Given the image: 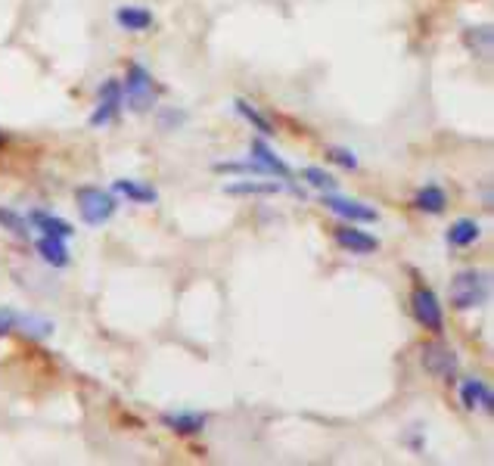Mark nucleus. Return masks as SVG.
I'll list each match as a JSON object with an SVG mask.
<instances>
[{"instance_id": "obj_14", "label": "nucleus", "mask_w": 494, "mask_h": 466, "mask_svg": "<svg viewBox=\"0 0 494 466\" xmlns=\"http://www.w3.org/2000/svg\"><path fill=\"white\" fill-rule=\"evenodd\" d=\"M463 44L469 47V54H476L479 59H491V44L494 35L489 25H479V28H467L463 32Z\"/></svg>"}, {"instance_id": "obj_3", "label": "nucleus", "mask_w": 494, "mask_h": 466, "mask_svg": "<svg viewBox=\"0 0 494 466\" xmlns=\"http://www.w3.org/2000/svg\"><path fill=\"white\" fill-rule=\"evenodd\" d=\"M78 212L87 224L100 228V224H106L112 215H116V199H112L109 193L97 190V187H81L78 190Z\"/></svg>"}, {"instance_id": "obj_15", "label": "nucleus", "mask_w": 494, "mask_h": 466, "mask_svg": "<svg viewBox=\"0 0 494 466\" xmlns=\"http://www.w3.org/2000/svg\"><path fill=\"white\" fill-rule=\"evenodd\" d=\"M286 184H277V180H271V184H262V180H240V184H231L224 187V193H231V197H273V193H280Z\"/></svg>"}, {"instance_id": "obj_2", "label": "nucleus", "mask_w": 494, "mask_h": 466, "mask_svg": "<svg viewBox=\"0 0 494 466\" xmlns=\"http://www.w3.org/2000/svg\"><path fill=\"white\" fill-rule=\"evenodd\" d=\"M485 299H489V277L479 274V270H460L451 280V305L458 311L485 305Z\"/></svg>"}, {"instance_id": "obj_16", "label": "nucleus", "mask_w": 494, "mask_h": 466, "mask_svg": "<svg viewBox=\"0 0 494 466\" xmlns=\"http://www.w3.org/2000/svg\"><path fill=\"white\" fill-rule=\"evenodd\" d=\"M37 252H41V258L53 268H66L68 265V249H66V243L59 237H47V233H44V237L37 239Z\"/></svg>"}, {"instance_id": "obj_24", "label": "nucleus", "mask_w": 494, "mask_h": 466, "mask_svg": "<svg viewBox=\"0 0 494 466\" xmlns=\"http://www.w3.org/2000/svg\"><path fill=\"white\" fill-rule=\"evenodd\" d=\"M326 156H330V159L336 162V165H342V168H348V171L358 168V159H355V153H348V149L333 147V149H326Z\"/></svg>"}, {"instance_id": "obj_22", "label": "nucleus", "mask_w": 494, "mask_h": 466, "mask_svg": "<svg viewBox=\"0 0 494 466\" xmlns=\"http://www.w3.org/2000/svg\"><path fill=\"white\" fill-rule=\"evenodd\" d=\"M237 112H240L242 118H246L249 125H255V131H262L264 137H271V134H273V125L268 122V118L262 116V112H258V109L252 106V103H246V100H237Z\"/></svg>"}, {"instance_id": "obj_23", "label": "nucleus", "mask_w": 494, "mask_h": 466, "mask_svg": "<svg viewBox=\"0 0 494 466\" xmlns=\"http://www.w3.org/2000/svg\"><path fill=\"white\" fill-rule=\"evenodd\" d=\"M302 177H305L308 184L314 187V190H321V193H333V190H336V177L326 175V171L317 168V165H308V168L302 171Z\"/></svg>"}, {"instance_id": "obj_17", "label": "nucleus", "mask_w": 494, "mask_h": 466, "mask_svg": "<svg viewBox=\"0 0 494 466\" xmlns=\"http://www.w3.org/2000/svg\"><path fill=\"white\" fill-rule=\"evenodd\" d=\"M414 206L420 208V212H429V215H442L445 212V206H448V197H445V190L442 187H436V184H429V187H423L420 193L414 197Z\"/></svg>"}, {"instance_id": "obj_6", "label": "nucleus", "mask_w": 494, "mask_h": 466, "mask_svg": "<svg viewBox=\"0 0 494 466\" xmlns=\"http://www.w3.org/2000/svg\"><path fill=\"white\" fill-rule=\"evenodd\" d=\"M324 206L330 208L333 215H339V218H345V221H358V224H374L376 221V208H370V206H364V202H355V199H339V197H326L324 193Z\"/></svg>"}, {"instance_id": "obj_13", "label": "nucleus", "mask_w": 494, "mask_h": 466, "mask_svg": "<svg viewBox=\"0 0 494 466\" xmlns=\"http://www.w3.org/2000/svg\"><path fill=\"white\" fill-rule=\"evenodd\" d=\"M13 329L22 336H28V339H47L53 333V323L47 318H37V314H16Z\"/></svg>"}, {"instance_id": "obj_11", "label": "nucleus", "mask_w": 494, "mask_h": 466, "mask_svg": "<svg viewBox=\"0 0 494 466\" xmlns=\"http://www.w3.org/2000/svg\"><path fill=\"white\" fill-rule=\"evenodd\" d=\"M116 22L125 32H147V28L153 25V13L143 10V6H118Z\"/></svg>"}, {"instance_id": "obj_8", "label": "nucleus", "mask_w": 494, "mask_h": 466, "mask_svg": "<svg viewBox=\"0 0 494 466\" xmlns=\"http://www.w3.org/2000/svg\"><path fill=\"white\" fill-rule=\"evenodd\" d=\"M118 109H121V85L118 81H106L100 87V103H97L94 116H90V125L94 127L109 125L118 116Z\"/></svg>"}, {"instance_id": "obj_5", "label": "nucleus", "mask_w": 494, "mask_h": 466, "mask_svg": "<svg viewBox=\"0 0 494 466\" xmlns=\"http://www.w3.org/2000/svg\"><path fill=\"white\" fill-rule=\"evenodd\" d=\"M410 308H414V318L420 327L432 329V333H442L445 314H442V305H438L436 292L427 289V287H417L414 296H410Z\"/></svg>"}, {"instance_id": "obj_9", "label": "nucleus", "mask_w": 494, "mask_h": 466, "mask_svg": "<svg viewBox=\"0 0 494 466\" xmlns=\"http://www.w3.org/2000/svg\"><path fill=\"white\" fill-rule=\"evenodd\" d=\"M460 401L467 404L469 410H476V408H482V410H494V395H491V389L485 386L482 380H467L460 386Z\"/></svg>"}, {"instance_id": "obj_20", "label": "nucleus", "mask_w": 494, "mask_h": 466, "mask_svg": "<svg viewBox=\"0 0 494 466\" xmlns=\"http://www.w3.org/2000/svg\"><path fill=\"white\" fill-rule=\"evenodd\" d=\"M116 193H121V197H128V199H134V202H156L159 199V193L153 190V187H147V184H140V180H116Z\"/></svg>"}, {"instance_id": "obj_7", "label": "nucleus", "mask_w": 494, "mask_h": 466, "mask_svg": "<svg viewBox=\"0 0 494 466\" xmlns=\"http://www.w3.org/2000/svg\"><path fill=\"white\" fill-rule=\"evenodd\" d=\"M333 239H336L342 249H348L352 255H367V252L379 249V239L376 237H370V233H364L358 228H352V224H342V228L333 230Z\"/></svg>"}, {"instance_id": "obj_18", "label": "nucleus", "mask_w": 494, "mask_h": 466, "mask_svg": "<svg viewBox=\"0 0 494 466\" xmlns=\"http://www.w3.org/2000/svg\"><path fill=\"white\" fill-rule=\"evenodd\" d=\"M479 224L469 221V218H460L458 224H451V230H448V243L458 246V249H467V246H473L479 239Z\"/></svg>"}, {"instance_id": "obj_4", "label": "nucleus", "mask_w": 494, "mask_h": 466, "mask_svg": "<svg viewBox=\"0 0 494 466\" xmlns=\"http://www.w3.org/2000/svg\"><path fill=\"white\" fill-rule=\"evenodd\" d=\"M423 367H427V373H432V377L442 380V382H454L458 380V370H460L458 355H454V351L442 342L423 345Z\"/></svg>"}, {"instance_id": "obj_12", "label": "nucleus", "mask_w": 494, "mask_h": 466, "mask_svg": "<svg viewBox=\"0 0 494 466\" xmlns=\"http://www.w3.org/2000/svg\"><path fill=\"white\" fill-rule=\"evenodd\" d=\"M28 224H32L35 230H44L47 237H59V239H68L75 233L72 224L63 221V218H57V215H47V212H32Z\"/></svg>"}, {"instance_id": "obj_19", "label": "nucleus", "mask_w": 494, "mask_h": 466, "mask_svg": "<svg viewBox=\"0 0 494 466\" xmlns=\"http://www.w3.org/2000/svg\"><path fill=\"white\" fill-rule=\"evenodd\" d=\"M252 159H255V162H262L264 168L271 171V175H280L283 180H290V177H293V171L286 168V162H280L277 156H273L271 149L262 144V140H252Z\"/></svg>"}, {"instance_id": "obj_10", "label": "nucleus", "mask_w": 494, "mask_h": 466, "mask_svg": "<svg viewBox=\"0 0 494 466\" xmlns=\"http://www.w3.org/2000/svg\"><path fill=\"white\" fill-rule=\"evenodd\" d=\"M162 423L178 435H196L205 430V417L193 410H178V413H162Z\"/></svg>"}, {"instance_id": "obj_21", "label": "nucleus", "mask_w": 494, "mask_h": 466, "mask_svg": "<svg viewBox=\"0 0 494 466\" xmlns=\"http://www.w3.org/2000/svg\"><path fill=\"white\" fill-rule=\"evenodd\" d=\"M0 228L10 230L13 237H19V239H28V233H32L28 218H22L19 212H13V208H0Z\"/></svg>"}, {"instance_id": "obj_26", "label": "nucleus", "mask_w": 494, "mask_h": 466, "mask_svg": "<svg viewBox=\"0 0 494 466\" xmlns=\"http://www.w3.org/2000/svg\"><path fill=\"white\" fill-rule=\"evenodd\" d=\"M0 147H4V134H0Z\"/></svg>"}, {"instance_id": "obj_25", "label": "nucleus", "mask_w": 494, "mask_h": 466, "mask_svg": "<svg viewBox=\"0 0 494 466\" xmlns=\"http://www.w3.org/2000/svg\"><path fill=\"white\" fill-rule=\"evenodd\" d=\"M13 323H16V311H10V308H0V336L13 333Z\"/></svg>"}, {"instance_id": "obj_1", "label": "nucleus", "mask_w": 494, "mask_h": 466, "mask_svg": "<svg viewBox=\"0 0 494 466\" xmlns=\"http://www.w3.org/2000/svg\"><path fill=\"white\" fill-rule=\"evenodd\" d=\"M125 96H128V106L137 116H143V112H149L156 106L159 100V87L153 81V75L143 69L140 63H131L128 66V75H125Z\"/></svg>"}]
</instances>
